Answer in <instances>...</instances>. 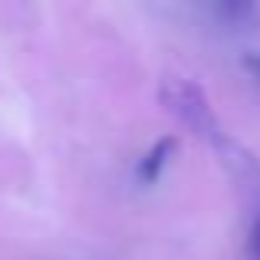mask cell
Listing matches in <instances>:
<instances>
[{
    "label": "cell",
    "mask_w": 260,
    "mask_h": 260,
    "mask_svg": "<svg viewBox=\"0 0 260 260\" xmlns=\"http://www.w3.org/2000/svg\"><path fill=\"white\" fill-rule=\"evenodd\" d=\"M244 66L254 73V79L260 83V53H250V56H244Z\"/></svg>",
    "instance_id": "4"
},
{
    "label": "cell",
    "mask_w": 260,
    "mask_h": 260,
    "mask_svg": "<svg viewBox=\"0 0 260 260\" xmlns=\"http://www.w3.org/2000/svg\"><path fill=\"white\" fill-rule=\"evenodd\" d=\"M175 148H178V142H175V135H165V139H158L152 148H148V155L139 161V178L145 184H155L161 178V172H165V165H168V158L175 155Z\"/></svg>",
    "instance_id": "2"
},
{
    "label": "cell",
    "mask_w": 260,
    "mask_h": 260,
    "mask_svg": "<svg viewBox=\"0 0 260 260\" xmlns=\"http://www.w3.org/2000/svg\"><path fill=\"white\" fill-rule=\"evenodd\" d=\"M250 254H254V260H260V214L254 221V231H250Z\"/></svg>",
    "instance_id": "3"
},
{
    "label": "cell",
    "mask_w": 260,
    "mask_h": 260,
    "mask_svg": "<svg viewBox=\"0 0 260 260\" xmlns=\"http://www.w3.org/2000/svg\"><path fill=\"white\" fill-rule=\"evenodd\" d=\"M161 102H165L168 112H172L178 122H184L198 139L214 142V145H217V142H224L221 122H217V115H214V109H211L208 95H204V89L198 86V83L181 79V76H168L165 83H161Z\"/></svg>",
    "instance_id": "1"
}]
</instances>
